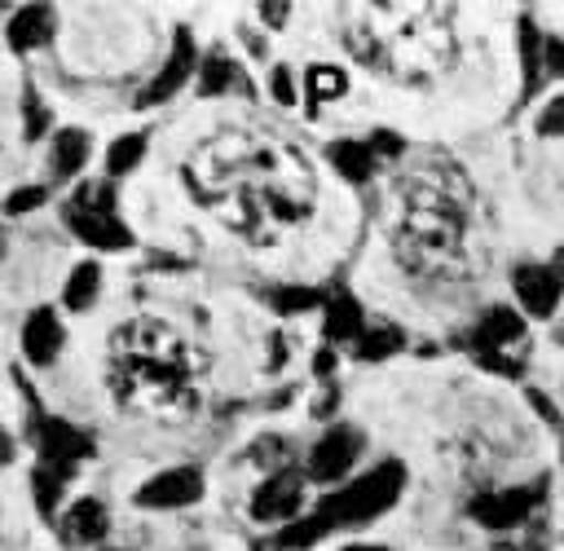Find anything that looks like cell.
<instances>
[{"instance_id":"19","label":"cell","mask_w":564,"mask_h":551,"mask_svg":"<svg viewBox=\"0 0 564 551\" xmlns=\"http://www.w3.org/2000/svg\"><path fill=\"white\" fill-rule=\"evenodd\" d=\"M326 533H330L326 516L313 511V516H295L291 525H282L278 538H273V547H282V551H308V547H317Z\"/></svg>"},{"instance_id":"10","label":"cell","mask_w":564,"mask_h":551,"mask_svg":"<svg viewBox=\"0 0 564 551\" xmlns=\"http://www.w3.org/2000/svg\"><path fill=\"white\" fill-rule=\"evenodd\" d=\"M66 225L88 242V247H101V251H123L132 242V234L123 229V220L106 207H84V203H66Z\"/></svg>"},{"instance_id":"13","label":"cell","mask_w":564,"mask_h":551,"mask_svg":"<svg viewBox=\"0 0 564 551\" xmlns=\"http://www.w3.org/2000/svg\"><path fill=\"white\" fill-rule=\"evenodd\" d=\"M524 335V322H520V313H511V309H489L480 322H476V331H471V344H476V353L485 357V361H494V366H502V348L507 344H516Z\"/></svg>"},{"instance_id":"14","label":"cell","mask_w":564,"mask_h":551,"mask_svg":"<svg viewBox=\"0 0 564 551\" xmlns=\"http://www.w3.org/2000/svg\"><path fill=\"white\" fill-rule=\"evenodd\" d=\"M189 71H194V40H189V31H176L172 57L163 62V71L150 79V88H145L137 101H141V106H159V101H167V97L189 79Z\"/></svg>"},{"instance_id":"12","label":"cell","mask_w":564,"mask_h":551,"mask_svg":"<svg viewBox=\"0 0 564 551\" xmlns=\"http://www.w3.org/2000/svg\"><path fill=\"white\" fill-rule=\"evenodd\" d=\"M511 287H516V300H520V309L529 317H551L555 313V300L564 291V282L546 264H520L516 278H511Z\"/></svg>"},{"instance_id":"11","label":"cell","mask_w":564,"mask_h":551,"mask_svg":"<svg viewBox=\"0 0 564 551\" xmlns=\"http://www.w3.org/2000/svg\"><path fill=\"white\" fill-rule=\"evenodd\" d=\"M357 454H361V432L348 428V423H339V428H330V432L313 445L308 472H313L317 480H339V476H348V467L357 463Z\"/></svg>"},{"instance_id":"28","label":"cell","mask_w":564,"mask_h":551,"mask_svg":"<svg viewBox=\"0 0 564 551\" xmlns=\"http://www.w3.org/2000/svg\"><path fill=\"white\" fill-rule=\"evenodd\" d=\"M62 480H66V476H62V472H53V467H44V463L31 472V494H35V507H40L44 516H53V511H57Z\"/></svg>"},{"instance_id":"3","label":"cell","mask_w":564,"mask_h":551,"mask_svg":"<svg viewBox=\"0 0 564 551\" xmlns=\"http://www.w3.org/2000/svg\"><path fill=\"white\" fill-rule=\"evenodd\" d=\"M344 40L366 66L397 79H423L454 53L449 9L436 4H366L361 18L348 22Z\"/></svg>"},{"instance_id":"4","label":"cell","mask_w":564,"mask_h":551,"mask_svg":"<svg viewBox=\"0 0 564 551\" xmlns=\"http://www.w3.org/2000/svg\"><path fill=\"white\" fill-rule=\"evenodd\" d=\"M397 260L423 282L458 278L467 264V220L445 185L410 181V203L397 229Z\"/></svg>"},{"instance_id":"7","label":"cell","mask_w":564,"mask_h":551,"mask_svg":"<svg viewBox=\"0 0 564 551\" xmlns=\"http://www.w3.org/2000/svg\"><path fill=\"white\" fill-rule=\"evenodd\" d=\"M300 503H304V480L295 472H273L251 494V520H260V525H291Z\"/></svg>"},{"instance_id":"6","label":"cell","mask_w":564,"mask_h":551,"mask_svg":"<svg viewBox=\"0 0 564 551\" xmlns=\"http://www.w3.org/2000/svg\"><path fill=\"white\" fill-rule=\"evenodd\" d=\"M35 445H40V463L53 467V472H62V476H70L75 463L93 454V441L79 428H70L66 419H40Z\"/></svg>"},{"instance_id":"32","label":"cell","mask_w":564,"mask_h":551,"mask_svg":"<svg viewBox=\"0 0 564 551\" xmlns=\"http://www.w3.org/2000/svg\"><path fill=\"white\" fill-rule=\"evenodd\" d=\"M542 66L564 79V40H560V35H546V40H542Z\"/></svg>"},{"instance_id":"20","label":"cell","mask_w":564,"mask_h":551,"mask_svg":"<svg viewBox=\"0 0 564 551\" xmlns=\"http://www.w3.org/2000/svg\"><path fill=\"white\" fill-rule=\"evenodd\" d=\"M84 159H88V132H79V128L57 132V141H53V176H70V172H79Z\"/></svg>"},{"instance_id":"5","label":"cell","mask_w":564,"mask_h":551,"mask_svg":"<svg viewBox=\"0 0 564 551\" xmlns=\"http://www.w3.org/2000/svg\"><path fill=\"white\" fill-rule=\"evenodd\" d=\"M401 485H405V467L401 463H379L366 476H357L352 485H344L339 494H330L317 511L326 516L330 529H339V525H366V520H375L379 511H388L397 503Z\"/></svg>"},{"instance_id":"31","label":"cell","mask_w":564,"mask_h":551,"mask_svg":"<svg viewBox=\"0 0 564 551\" xmlns=\"http://www.w3.org/2000/svg\"><path fill=\"white\" fill-rule=\"evenodd\" d=\"M40 203H44V190H40V185H22V190H13V198L4 203V212H9V216H18V212L40 207Z\"/></svg>"},{"instance_id":"16","label":"cell","mask_w":564,"mask_h":551,"mask_svg":"<svg viewBox=\"0 0 564 551\" xmlns=\"http://www.w3.org/2000/svg\"><path fill=\"white\" fill-rule=\"evenodd\" d=\"M48 31H53V9L48 4H26V9H18L9 18L4 40H9L13 53H31V48H40L48 40Z\"/></svg>"},{"instance_id":"30","label":"cell","mask_w":564,"mask_h":551,"mask_svg":"<svg viewBox=\"0 0 564 551\" xmlns=\"http://www.w3.org/2000/svg\"><path fill=\"white\" fill-rule=\"evenodd\" d=\"M538 132H542V137H564V97H555V101L538 115Z\"/></svg>"},{"instance_id":"17","label":"cell","mask_w":564,"mask_h":551,"mask_svg":"<svg viewBox=\"0 0 564 551\" xmlns=\"http://www.w3.org/2000/svg\"><path fill=\"white\" fill-rule=\"evenodd\" d=\"M106 529H110V516H106V507H101L97 498H79V503H70L66 516H62V533H66L70 542H101Z\"/></svg>"},{"instance_id":"26","label":"cell","mask_w":564,"mask_h":551,"mask_svg":"<svg viewBox=\"0 0 564 551\" xmlns=\"http://www.w3.org/2000/svg\"><path fill=\"white\" fill-rule=\"evenodd\" d=\"M141 154H145V137H141V132H128V137L110 141V150H106V168H110L115 176H123V172L137 168Z\"/></svg>"},{"instance_id":"38","label":"cell","mask_w":564,"mask_h":551,"mask_svg":"<svg viewBox=\"0 0 564 551\" xmlns=\"http://www.w3.org/2000/svg\"><path fill=\"white\" fill-rule=\"evenodd\" d=\"M344 551H388V547H366V542H361V547H344Z\"/></svg>"},{"instance_id":"2","label":"cell","mask_w":564,"mask_h":551,"mask_svg":"<svg viewBox=\"0 0 564 551\" xmlns=\"http://www.w3.org/2000/svg\"><path fill=\"white\" fill-rule=\"evenodd\" d=\"M110 383L128 410L176 419L194 410V357L159 317H132L110 335Z\"/></svg>"},{"instance_id":"33","label":"cell","mask_w":564,"mask_h":551,"mask_svg":"<svg viewBox=\"0 0 564 551\" xmlns=\"http://www.w3.org/2000/svg\"><path fill=\"white\" fill-rule=\"evenodd\" d=\"M44 128H48V110H44V106H40L35 97H26V137L35 141V137H40Z\"/></svg>"},{"instance_id":"18","label":"cell","mask_w":564,"mask_h":551,"mask_svg":"<svg viewBox=\"0 0 564 551\" xmlns=\"http://www.w3.org/2000/svg\"><path fill=\"white\" fill-rule=\"evenodd\" d=\"M326 159H330V168L344 176V181H370L375 176V168H379V154L370 150V141H335L330 150H326Z\"/></svg>"},{"instance_id":"34","label":"cell","mask_w":564,"mask_h":551,"mask_svg":"<svg viewBox=\"0 0 564 551\" xmlns=\"http://www.w3.org/2000/svg\"><path fill=\"white\" fill-rule=\"evenodd\" d=\"M273 97H278L282 106H291V101H295V88H291V71H286V66H278V71H273Z\"/></svg>"},{"instance_id":"8","label":"cell","mask_w":564,"mask_h":551,"mask_svg":"<svg viewBox=\"0 0 564 551\" xmlns=\"http://www.w3.org/2000/svg\"><path fill=\"white\" fill-rule=\"evenodd\" d=\"M542 498V485H511V489H494V494H480L471 498V516L489 529H511L520 525Z\"/></svg>"},{"instance_id":"21","label":"cell","mask_w":564,"mask_h":551,"mask_svg":"<svg viewBox=\"0 0 564 551\" xmlns=\"http://www.w3.org/2000/svg\"><path fill=\"white\" fill-rule=\"evenodd\" d=\"M520 66H524V97H529L542 84V35L533 18H520Z\"/></svg>"},{"instance_id":"15","label":"cell","mask_w":564,"mask_h":551,"mask_svg":"<svg viewBox=\"0 0 564 551\" xmlns=\"http://www.w3.org/2000/svg\"><path fill=\"white\" fill-rule=\"evenodd\" d=\"M22 353H26V361H35V366H48V361L62 353V322L53 317V309H35V313H26V326H22Z\"/></svg>"},{"instance_id":"37","label":"cell","mask_w":564,"mask_h":551,"mask_svg":"<svg viewBox=\"0 0 564 551\" xmlns=\"http://www.w3.org/2000/svg\"><path fill=\"white\" fill-rule=\"evenodd\" d=\"M551 273L564 282V251H555V260H551Z\"/></svg>"},{"instance_id":"24","label":"cell","mask_w":564,"mask_h":551,"mask_svg":"<svg viewBox=\"0 0 564 551\" xmlns=\"http://www.w3.org/2000/svg\"><path fill=\"white\" fill-rule=\"evenodd\" d=\"M198 93H207V97H216V93H229L234 84H242V75H238V66L225 57V53H207V62H203V75H198Z\"/></svg>"},{"instance_id":"9","label":"cell","mask_w":564,"mask_h":551,"mask_svg":"<svg viewBox=\"0 0 564 551\" xmlns=\"http://www.w3.org/2000/svg\"><path fill=\"white\" fill-rule=\"evenodd\" d=\"M198 498H203V476L194 467H167V472L150 476L137 489V503L141 507H159V511H176V507H189Z\"/></svg>"},{"instance_id":"22","label":"cell","mask_w":564,"mask_h":551,"mask_svg":"<svg viewBox=\"0 0 564 551\" xmlns=\"http://www.w3.org/2000/svg\"><path fill=\"white\" fill-rule=\"evenodd\" d=\"M97 287H101V269H97L93 260L75 264V269H70V278H66V287H62L66 309H88V304L97 300Z\"/></svg>"},{"instance_id":"27","label":"cell","mask_w":564,"mask_h":551,"mask_svg":"<svg viewBox=\"0 0 564 551\" xmlns=\"http://www.w3.org/2000/svg\"><path fill=\"white\" fill-rule=\"evenodd\" d=\"M397 348H401V335H397V331H361L357 344H352V353H357L361 361H383V357H392Z\"/></svg>"},{"instance_id":"29","label":"cell","mask_w":564,"mask_h":551,"mask_svg":"<svg viewBox=\"0 0 564 551\" xmlns=\"http://www.w3.org/2000/svg\"><path fill=\"white\" fill-rule=\"evenodd\" d=\"M273 304H278L282 313H304V309L317 304V291H308V287H286V291L273 295Z\"/></svg>"},{"instance_id":"23","label":"cell","mask_w":564,"mask_h":551,"mask_svg":"<svg viewBox=\"0 0 564 551\" xmlns=\"http://www.w3.org/2000/svg\"><path fill=\"white\" fill-rule=\"evenodd\" d=\"M326 335L339 344V339H357L361 335V309L352 295H335L326 304Z\"/></svg>"},{"instance_id":"25","label":"cell","mask_w":564,"mask_h":551,"mask_svg":"<svg viewBox=\"0 0 564 551\" xmlns=\"http://www.w3.org/2000/svg\"><path fill=\"white\" fill-rule=\"evenodd\" d=\"M344 88H348V75H344L339 66H308V106H313V110H317L322 101L344 97Z\"/></svg>"},{"instance_id":"39","label":"cell","mask_w":564,"mask_h":551,"mask_svg":"<svg viewBox=\"0 0 564 551\" xmlns=\"http://www.w3.org/2000/svg\"><path fill=\"white\" fill-rule=\"evenodd\" d=\"M494 551H516V547H511V542H502V547H494Z\"/></svg>"},{"instance_id":"35","label":"cell","mask_w":564,"mask_h":551,"mask_svg":"<svg viewBox=\"0 0 564 551\" xmlns=\"http://www.w3.org/2000/svg\"><path fill=\"white\" fill-rule=\"evenodd\" d=\"M370 150H375V154H401V137H392V132H375Z\"/></svg>"},{"instance_id":"1","label":"cell","mask_w":564,"mask_h":551,"mask_svg":"<svg viewBox=\"0 0 564 551\" xmlns=\"http://www.w3.org/2000/svg\"><path fill=\"white\" fill-rule=\"evenodd\" d=\"M203 207L238 234H260L269 216L300 220L313 207V172L291 145L256 137H216L194 150L185 168Z\"/></svg>"},{"instance_id":"36","label":"cell","mask_w":564,"mask_h":551,"mask_svg":"<svg viewBox=\"0 0 564 551\" xmlns=\"http://www.w3.org/2000/svg\"><path fill=\"white\" fill-rule=\"evenodd\" d=\"M260 13H264V22H269V26H282L291 9H286V4H260Z\"/></svg>"}]
</instances>
